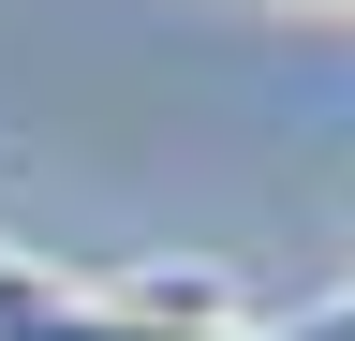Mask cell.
Returning a JSON list of instances; mask_svg holds the SVG:
<instances>
[{"instance_id": "cell-3", "label": "cell", "mask_w": 355, "mask_h": 341, "mask_svg": "<svg viewBox=\"0 0 355 341\" xmlns=\"http://www.w3.org/2000/svg\"><path fill=\"white\" fill-rule=\"evenodd\" d=\"M311 341H355V282H340V297H326V312H311Z\"/></svg>"}, {"instance_id": "cell-1", "label": "cell", "mask_w": 355, "mask_h": 341, "mask_svg": "<svg viewBox=\"0 0 355 341\" xmlns=\"http://www.w3.org/2000/svg\"><path fill=\"white\" fill-rule=\"evenodd\" d=\"M0 341H311V312L252 326V312H222L207 282H44Z\"/></svg>"}, {"instance_id": "cell-2", "label": "cell", "mask_w": 355, "mask_h": 341, "mask_svg": "<svg viewBox=\"0 0 355 341\" xmlns=\"http://www.w3.org/2000/svg\"><path fill=\"white\" fill-rule=\"evenodd\" d=\"M44 282H60V267H30V252H15V238H0V326H15V312H30V297H44Z\"/></svg>"}]
</instances>
